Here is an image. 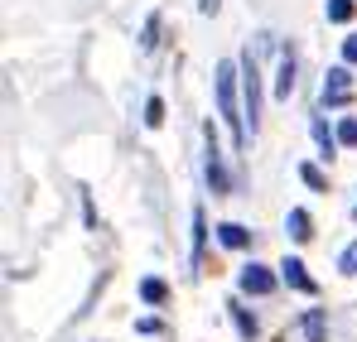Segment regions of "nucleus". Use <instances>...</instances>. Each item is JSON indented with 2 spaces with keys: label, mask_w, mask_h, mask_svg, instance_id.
<instances>
[{
  "label": "nucleus",
  "mask_w": 357,
  "mask_h": 342,
  "mask_svg": "<svg viewBox=\"0 0 357 342\" xmlns=\"http://www.w3.org/2000/svg\"><path fill=\"white\" fill-rule=\"evenodd\" d=\"M213 82H218V111L232 125V145L246 150L251 135H246V111H237V63H218V77Z\"/></svg>",
  "instance_id": "f257e3e1"
},
{
  "label": "nucleus",
  "mask_w": 357,
  "mask_h": 342,
  "mask_svg": "<svg viewBox=\"0 0 357 342\" xmlns=\"http://www.w3.org/2000/svg\"><path fill=\"white\" fill-rule=\"evenodd\" d=\"M353 97V72L348 68H328V77H324V107H343Z\"/></svg>",
  "instance_id": "f03ea898"
},
{
  "label": "nucleus",
  "mask_w": 357,
  "mask_h": 342,
  "mask_svg": "<svg viewBox=\"0 0 357 342\" xmlns=\"http://www.w3.org/2000/svg\"><path fill=\"white\" fill-rule=\"evenodd\" d=\"M237 285H241V294H256V299H266V294L275 289V275H271L266 265H256V261H251V265H246V270L237 275Z\"/></svg>",
  "instance_id": "7ed1b4c3"
},
{
  "label": "nucleus",
  "mask_w": 357,
  "mask_h": 342,
  "mask_svg": "<svg viewBox=\"0 0 357 342\" xmlns=\"http://www.w3.org/2000/svg\"><path fill=\"white\" fill-rule=\"evenodd\" d=\"M203 173H208L213 193H227V188H232V183H227V173H222V160H218V140H213V125H208V160H203Z\"/></svg>",
  "instance_id": "20e7f679"
},
{
  "label": "nucleus",
  "mask_w": 357,
  "mask_h": 342,
  "mask_svg": "<svg viewBox=\"0 0 357 342\" xmlns=\"http://www.w3.org/2000/svg\"><path fill=\"white\" fill-rule=\"evenodd\" d=\"M280 280H285V285L290 289H304V294H314V275H309V270H304V261H295V256H285V261H280Z\"/></svg>",
  "instance_id": "39448f33"
},
{
  "label": "nucleus",
  "mask_w": 357,
  "mask_h": 342,
  "mask_svg": "<svg viewBox=\"0 0 357 342\" xmlns=\"http://www.w3.org/2000/svg\"><path fill=\"white\" fill-rule=\"evenodd\" d=\"M295 72H299V63H295V54L285 49V54H280V72H275V97H280V102L295 97Z\"/></svg>",
  "instance_id": "423d86ee"
},
{
  "label": "nucleus",
  "mask_w": 357,
  "mask_h": 342,
  "mask_svg": "<svg viewBox=\"0 0 357 342\" xmlns=\"http://www.w3.org/2000/svg\"><path fill=\"white\" fill-rule=\"evenodd\" d=\"M218 241H222L227 251H246V246H251V231L241 227V222H222V227H218Z\"/></svg>",
  "instance_id": "0eeeda50"
},
{
  "label": "nucleus",
  "mask_w": 357,
  "mask_h": 342,
  "mask_svg": "<svg viewBox=\"0 0 357 342\" xmlns=\"http://www.w3.org/2000/svg\"><path fill=\"white\" fill-rule=\"evenodd\" d=\"M304 338L309 342L328 338V313H324V309H309V313H304Z\"/></svg>",
  "instance_id": "6e6552de"
},
{
  "label": "nucleus",
  "mask_w": 357,
  "mask_h": 342,
  "mask_svg": "<svg viewBox=\"0 0 357 342\" xmlns=\"http://www.w3.org/2000/svg\"><path fill=\"white\" fill-rule=\"evenodd\" d=\"M309 130H314V140H319V150H324V155H333V150L343 145V140H338V135L328 130V121H319V116L309 121Z\"/></svg>",
  "instance_id": "1a4fd4ad"
},
{
  "label": "nucleus",
  "mask_w": 357,
  "mask_h": 342,
  "mask_svg": "<svg viewBox=\"0 0 357 342\" xmlns=\"http://www.w3.org/2000/svg\"><path fill=\"white\" fill-rule=\"evenodd\" d=\"M285 227H290L295 241H309V236H314V222H309V212H304V208H295V212L285 217Z\"/></svg>",
  "instance_id": "9d476101"
},
{
  "label": "nucleus",
  "mask_w": 357,
  "mask_h": 342,
  "mask_svg": "<svg viewBox=\"0 0 357 342\" xmlns=\"http://www.w3.org/2000/svg\"><path fill=\"white\" fill-rule=\"evenodd\" d=\"M227 313H232V323H237V333H241V338H246V342L256 338V318H251V313H246V309H241L237 299H232V304H227Z\"/></svg>",
  "instance_id": "9b49d317"
},
{
  "label": "nucleus",
  "mask_w": 357,
  "mask_h": 342,
  "mask_svg": "<svg viewBox=\"0 0 357 342\" xmlns=\"http://www.w3.org/2000/svg\"><path fill=\"white\" fill-rule=\"evenodd\" d=\"M140 299H145V304H165V299H169V289H165V280H155V275H150V280H140Z\"/></svg>",
  "instance_id": "f8f14e48"
},
{
  "label": "nucleus",
  "mask_w": 357,
  "mask_h": 342,
  "mask_svg": "<svg viewBox=\"0 0 357 342\" xmlns=\"http://www.w3.org/2000/svg\"><path fill=\"white\" fill-rule=\"evenodd\" d=\"M203 241H208V217H203V208H193V261L203 256Z\"/></svg>",
  "instance_id": "ddd939ff"
},
{
  "label": "nucleus",
  "mask_w": 357,
  "mask_h": 342,
  "mask_svg": "<svg viewBox=\"0 0 357 342\" xmlns=\"http://www.w3.org/2000/svg\"><path fill=\"white\" fill-rule=\"evenodd\" d=\"M299 178H304L314 193H328V178H324V169H319V164H299Z\"/></svg>",
  "instance_id": "4468645a"
},
{
  "label": "nucleus",
  "mask_w": 357,
  "mask_h": 342,
  "mask_svg": "<svg viewBox=\"0 0 357 342\" xmlns=\"http://www.w3.org/2000/svg\"><path fill=\"white\" fill-rule=\"evenodd\" d=\"M353 0H328V20H333V24H348V20H353Z\"/></svg>",
  "instance_id": "2eb2a0df"
},
{
  "label": "nucleus",
  "mask_w": 357,
  "mask_h": 342,
  "mask_svg": "<svg viewBox=\"0 0 357 342\" xmlns=\"http://www.w3.org/2000/svg\"><path fill=\"white\" fill-rule=\"evenodd\" d=\"M155 34H160V15H150V20H145V34H140V49H145V54H150V49L160 44Z\"/></svg>",
  "instance_id": "dca6fc26"
},
{
  "label": "nucleus",
  "mask_w": 357,
  "mask_h": 342,
  "mask_svg": "<svg viewBox=\"0 0 357 342\" xmlns=\"http://www.w3.org/2000/svg\"><path fill=\"white\" fill-rule=\"evenodd\" d=\"M145 125H165V102H160V97L145 102Z\"/></svg>",
  "instance_id": "f3484780"
},
{
  "label": "nucleus",
  "mask_w": 357,
  "mask_h": 342,
  "mask_svg": "<svg viewBox=\"0 0 357 342\" xmlns=\"http://www.w3.org/2000/svg\"><path fill=\"white\" fill-rule=\"evenodd\" d=\"M338 140H343V145H357V116H348V121L338 125Z\"/></svg>",
  "instance_id": "a211bd4d"
},
{
  "label": "nucleus",
  "mask_w": 357,
  "mask_h": 342,
  "mask_svg": "<svg viewBox=\"0 0 357 342\" xmlns=\"http://www.w3.org/2000/svg\"><path fill=\"white\" fill-rule=\"evenodd\" d=\"M338 270H343V275H357V241L348 246V251H343V261H338Z\"/></svg>",
  "instance_id": "6ab92c4d"
},
{
  "label": "nucleus",
  "mask_w": 357,
  "mask_h": 342,
  "mask_svg": "<svg viewBox=\"0 0 357 342\" xmlns=\"http://www.w3.org/2000/svg\"><path fill=\"white\" fill-rule=\"evenodd\" d=\"M343 58H348V63H357V34H348V39H343Z\"/></svg>",
  "instance_id": "aec40b11"
},
{
  "label": "nucleus",
  "mask_w": 357,
  "mask_h": 342,
  "mask_svg": "<svg viewBox=\"0 0 357 342\" xmlns=\"http://www.w3.org/2000/svg\"><path fill=\"white\" fill-rule=\"evenodd\" d=\"M218 5H222V0H203V15H218Z\"/></svg>",
  "instance_id": "412c9836"
}]
</instances>
